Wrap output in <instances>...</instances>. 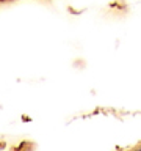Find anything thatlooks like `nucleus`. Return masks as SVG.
Segmentation results:
<instances>
[]
</instances>
